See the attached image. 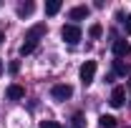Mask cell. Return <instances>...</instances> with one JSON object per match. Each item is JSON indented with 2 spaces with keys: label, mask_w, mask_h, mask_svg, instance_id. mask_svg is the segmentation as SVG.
<instances>
[{
  "label": "cell",
  "mask_w": 131,
  "mask_h": 128,
  "mask_svg": "<svg viewBox=\"0 0 131 128\" xmlns=\"http://www.w3.org/2000/svg\"><path fill=\"white\" fill-rule=\"evenodd\" d=\"M43 35H46V23H35L30 30L25 33V43L20 45V55H30L33 50L38 48V43H40Z\"/></svg>",
  "instance_id": "obj_1"
},
{
  "label": "cell",
  "mask_w": 131,
  "mask_h": 128,
  "mask_svg": "<svg viewBox=\"0 0 131 128\" xmlns=\"http://www.w3.org/2000/svg\"><path fill=\"white\" fill-rule=\"evenodd\" d=\"M61 38H63L68 45H76V43L81 40V28H78L76 23H71V25H63V30H61Z\"/></svg>",
  "instance_id": "obj_2"
},
{
  "label": "cell",
  "mask_w": 131,
  "mask_h": 128,
  "mask_svg": "<svg viewBox=\"0 0 131 128\" xmlns=\"http://www.w3.org/2000/svg\"><path fill=\"white\" fill-rule=\"evenodd\" d=\"M114 55H116V60H124V58H129V55H131V45H129V40H124V38L114 40Z\"/></svg>",
  "instance_id": "obj_3"
},
{
  "label": "cell",
  "mask_w": 131,
  "mask_h": 128,
  "mask_svg": "<svg viewBox=\"0 0 131 128\" xmlns=\"http://www.w3.org/2000/svg\"><path fill=\"white\" fill-rule=\"evenodd\" d=\"M93 75H96V63L93 60H86L81 65V83L83 85H91L93 83Z\"/></svg>",
  "instance_id": "obj_4"
},
{
  "label": "cell",
  "mask_w": 131,
  "mask_h": 128,
  "mask_svg": "<svg viewBox=\"0 0 131 128\" xmlns=\"http://www.w3.org/2000/svg\"><path fill=\"white\" fill-rule=\"evenodd\" d=\"M50 96L56 98V100H66V98H71V96H73V88H71L68 83L53 85V88H50Z\"/></svg>",
  "instance_id": "obj_5"
},
{
  "label": "cell",
  "mask_w": 131,
  "mask_h": 128,
  "mask_svg": "<svg viewBox=\"0 0 131 128\" xmlns=\"http://www.w3.org/2000/svg\"><path fill=\"white\" fill-rule=\"evenodd\" d=\"M114 108H121L124 103H126V88L124 85H116L114 91H111V100H108Z\"/></svg>",
  "instance_id": "obj_6"
},
{
  "label": "cell",
  "mask_w": 131,
  "mask_h": 128,
  "mask_svg": "<svg viewBox=\"0 0 131 128\" xmlns=\"http://www.w3.org/2000/svg\"><path fill=\"white\" fill-rule=\"evenodd\" d=\"M88 13H91V8H88V5H76V8H71L68 20H86Z\"/></svg>",
  "instance_id": "obj_7"
},
{
  "label": "cell",
  "mask_w": 131,
  "mask_h": 128,
  "mask_svg": "<svg viewBox=\"0 0 131 128\" xmlns=\"http://www.w3.org/2000/svg\"><path fill=\"white\" fill-rule=\"evenodd\" d=\"M5 93H8L10 100H20V98L25 96V88H23V85H18V83H13V85H8V91H5Z\"/></svg>",
  "instance_id": "obj_8"
},
{
  "label": "cell",
  "mask_w": 131,
  "mask_h": 128,
  "mask_svg": "<svg viewBox=\"0 0 131 128\" xmlns=\"http://www.w3.org/2000/svg\"><path fill=\"white\" fill-rule=\"evenodd\" d=\"M98 126L101 128H118V123H116L114 116H101V118H98Z\"/></svg>",
  "instance_id": "obj_9"
},
{
  "label": "cell",
  "mask_w": 131,
  "mask_h": 128,
  "mask_svg": "<svg viewBox=\"0 0 131 128\" xmlns=\"http://www.w3.org/2000/svg\"><path fill=\"white\" fill-rule=\"evenodd\" d=\"M61 5H63L61 0H48V3H46V15H56V13L61 10Z\"/></svg>",
  "instance_id": "obj_10"
},
{
  "label": "cell",
  "mask_w": 131,
  "mask_h": 128,
  "mask_svg": "<svg viewBox=\"0 0 131 128\" xmlns=\"http://www.w3.org/2000/svg\"><path fill=\"white\" fill-rule=\"evenodd\" d=\"M33 10H35V5H33V3H23V5H18V15H20V18H28Z\"/></svg>",
  "instance_id": "obj_11"
},
{
  "label": "cell",
  "mask_w": 131,
  "mask_h": 128,
  "mask_svg": "<svg viewBox=\"0 0 131 128\" xmlns=\"http://www.w3.org/2000/svg\"><path fill=\"white\" fill-rule=\"evenodd\" d=\"M114 73H116V75H126V73H129V63H124V60H114Z\"/></svg>",
  "instance_id": "obj_12"
},
{
  "label": "cell",
  "mask_w": 131,
  "mask_h": 128,
  "mask_svg": "<svg viewBox=\"0 0 131 128\" xmlns=\"http://www.w3.org/2000/svg\"><path fill=\"white\" fill-rule=\"evenodd\" d=\"M83 126H86V118H83L81 113H76V116L71 118V126L68 128H83Z\"/></svg>",
  "instance_id": "obj_13"
},
{
  "label": "cell",
  "mask_w": 131,
  "mask_h": 128,
  "mask_svg": "<svg viewBox=\"0 0 131 128\" xmlns=\"http://www.w3.org/2000/svg\"><path fill=\"white\" fill-rule=\"evenodd\" d=\"M91 38H101V33H103V28H101V25H91Z\"/></svg>",
  "instance_id": "obj_14"
},
{
  "label": "cell",
  "mask_w": 131,
  "mask_h": 128,
  "mask_svg": "<svg viewBox=\"0 0 131 128\" xmlns=\"http://www.w3.org/2000/svg\"><path fill=\"white\" fill-rule=\"evenodd\" d=\"M40 128H63V126H61V123H56V121H43Z\"/></svg>",
  "instance_id": "obj_15"
},
{
  "label": "cell",
  "mask_w": 131,
  "mask_h": 128,
  "mask_svg": "<svg viewBox=\"0 0 131 128\" xmlns=\"http://www.w3.org/2000/svg\"><path fill=\"white\" fill-rule=\"evenodd\" d=\"M18 70H20V63L13 60V63H10V73H18Z\"/></svg>",
  "instance_id": "obj_16"
},
{
  "label": "cell",
  "mask_w": 131,
  "mask_h": 128,
  "mask_svg": "<svg viewBox=\"0 0 131 128\" xmlns=\"http://www.w3.org/2000/svg\"><path fill=\"white\" fill-rule=\"evenodd\" d=\"M124 28H126V33H131V15L124 20Z\"/></svg>",
  "instance_id": "obj_17"
},
{
  "label": "cell",
  "mask_w": 131,
  "mask_h": 128,
  "mask_svg": "<svg viewBox=\"0 0 131 128\" xmlns=\"http://www.w3.org/2000/svg\"><path fill=\"white\" fill-rule=\"evenodd\" d=\"M0 75H3V58H0Z\"/></svg>",
  "instance_id": "obj_18"
},
{
  "label": "cell",
  "mask_w": 131,
  "mask_h": 128,
  "mask_svg": "<svg viewBox=\"0 0 131 128\" xmlns=\"http://www.w3.org/2000/svg\"><path fill=\"white\" fill-rule=\"evenodd\" d=\"M0 43H3V33H0Z\"/></svg>",
  "instance_id": "obj_19"
}]
</instances>
